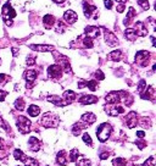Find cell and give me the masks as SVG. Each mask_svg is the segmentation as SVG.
Wrapping results in <instances>:
<instances>
[{"mask_svg": "<svg viewBox=\"0 0 156 166\" xmlns=\"http://www.w3.org/2000/svg\"><path fill=\"white\" fill-rule=\"evenodd\" d=\"M28 144H29V148H30V150H32V151H37V150H39V148H40V142H39V139H37L36 137L29 138Z\"/></svg>", "mask_w": 156, "mask_h": 166, "instance_id": "cell-21", "label": "cell"}, {"mask_svg": "<svg viewBox=\"0 0 156 166\" xmlns=\"http://www.w3.org/2000/svg\"><path fill=\"white\" fill-rule=\"evenodd\" d=\"M78 155H79L78 149H73V150L70 153V161H76V160L78 159Z\"/></svg>", "mask_w": 156, "mask_h": 166, "instance_id": "cell-35", "label": "cell"}, {"mask_svg": "<svg viewBox=\"0 0 156 166\" xmlns=\"http://www.w3.org/2000/svg\"><path fill=\"white\" fill-rule=\"evenodd\" d=\"M135 33H137V36H140V37H145L148 34V28L143 23V22H137L135 23Z\"/></svg>", "mask_w": 156, "mask_h": 166, "instance_id": "cell-13", "label": "cell"}, {"mask_svg": "<svg viewBox=\"0 0 156 166\" xmlns=\"http://www.w3.org/2000/svg\"><path fill=\"white\" fill-rule=\"evenodd\" d=\"M91 92H95L98 88V81H87V86Z\"/></svg>", "mask_w": 156, "mask_h": 166, "instance_id": "cell-33", "label": "cell"}, {"mask_svg": "<svg viewBox=\"0 0 156 166\" xmlns=\"http://www.w3.org/2000/svg\"><path fill=\"white\" fill-rule=\"evenodd\" d=\"M135 14H137V12H135V10H134V9H133V8L131 6V8H129V12L127 14V17H126V18H124V21H123V23H124V24H126V26H129V23H131V21H132L133 18H134V16H135Z\"/></svg>", "mask_w": 156, "mask_h": 166, "instance_id": "cell-27", "label": "cell"}, {"mask_svg": "<svg viewBox=\"0 0 156 166\" xmlns=\"http://www.w3.org/2000/svg\"><path fill=\"white\" fill-rule=\"evenodd\" d=\"M23 164L26 165V166H38L39 165V162H38V160H36V159H33V158H26V160L23 161Z\"/></svg>", "mask_w": 156, "mask_h": 166, "instance_id": "cell-31", "label": "cell"}, {"mask_svg": "<svg viewBox=\"0 0 156 166\" xmlns=\"http://www.w3.org/2000/svg\"><path fill=\"white\" fill-rule=\"evenodd\" d=\"M143 166H155V159H154V156H150L149 159H146V161L144 162Z\"/></svg>", "mask_w": 156, "mask_h": 166, "instance_id": "cell-40", "label": "cell"}, {"mask_svg": "<svg viewBox=\"0 0 156 166\" xmlns=\"http://www.w3.org/2000/svg\"><path fill=\"white\" fill-rule=\"evenodd\" d=\"M37 71L34 70H27L24 72V78L27 80V88H32L33 87V82L37 78Z\"/></svg>", "mask_w": 156, "mask_h": 166, "instance_id": "cell-8", "label": "cell"}, {"mask_svg": "<svg viewBox=\"0 0 156 166\" xmlns=\"http://www.w3.org/2000/svg\"><path fill=\"white\" fill-rule=\"evenodd\" d=\"M76 93L73 92V90H66L65 93H64V98H65V103L66 104H71V103H73L75 100H76Z\"/></svg>", "mask_w": 156, "mask_h": 166, "instance_id": "cell-20", "label": "cell"}, {"mask_svg": "<svg viewBox=\"0 0 156 166\" xmlns=\"http://www.w3.org/2000/svg\"><path fill=\"white\" fill-rule=\"evenodd\" d=\"M2 12H3V17H4V20H5V22L10 26L11 23H12V18L16 16V11L11 8V5H10V3H8V4H5L4 6H3V10H2Z\"/></svg>", "mask_w": 156, "mask_h": 166, "instance_id": "cell-4", "label": "cell"}, {"mask_svg": "<svg viewBox=\"0 0 156 166\" xmlns=\"http://www.w3.org/2000/svg\"><path fill=\"white\" fill-rule=\"evenodd\" d=\"M29 48L33 49V50H37V51H42V53H45V51H49V50H54L53 45H36V44H32V45H29Z\"/></svg>", "mask_w": 156, "mask_h": 166, "instance_id": "cell-22", "label": "cell"}, {"mask_svg": "<svg viewBox=\"0 0 156 166\" xmlns=\"http://www.w3.org/2000/svg\"><path fill=\"white\" fill-rule=\"evenodd\" d=\"M64 20H65L68 24H73V23L78 20V16H77V14H76L75 11L68 10V11H66V12L64 14Z\"/></svg>", "mask_w": 156, "mask_h": 166, "instance_id": "cell-12", "label": "cell"}, {"mask_svg": "<svg viewBox=\"0 0 156 166\" xmlns=\"http://www.w3.org/2000/svg\"><path fill=\"white\" fill-rule=\"evenodd\" d=\"M12 54H14V56H17L18 50H17V49H15V48H12Z\"/></svg>", "mask_w": 156, "mask_h": 166, "instance_id": "cell-52", "label": "cell"}, {"mask_svg": "<svg viewBox=\"0 0 156 166\" xmlns=\"http://www.w3.org/2000/svg\"><path fill=\"white\" fill-rule=\"evenodd\" d=\"M107 59L112 60V61H119L122 59V51L121 50H115V51H112L107 55Z\"/></svg>", "mask_w": 156, "mask_h": 166, "instance_id": "cell-26", "label": "cell"}, {"mask_svg": "<svg viewBox=\"0 0 156 166\" xmlns=\"http://www.w3.org/2000/svg\"><path fill=\"white\" fill-rule=\"evenodd\" d=\"M124 9H126V6H124L123 4H119V5L117 6V12H123Z\"/></svg>", "mask_w": 156, "mask_h": 166, "instance_id": "cell-47", "label": "cell"}, {"mask_svg": "<svg viewBox=\"0 0 156 166\" xmlns=\"http://www.w3.org/2000/svg\"><path fill=\"white\" fill-rule=\"evenodd\" d=\"M85 36L89 38H97L100 36V28L97 26H88L85 27Z\"/></svg>", "mask_w": 156, "mask_h": 166, "instance_id": "cell-9", "label": "cell"}, {"mask_svg": "<svg viewBox=\"0 0 156 166\" xmlns=\"http://www.w3.org/2000/svg\"><path fill=\"white\" fill-rule=\"evenodd\" d=\"M82 44H83V47H85V48H93V47H94L93 39L89 38V37H87V36L82 37Z\"/></svg>", "mask_w": 156, "mask_h": 166, "instance_id": "cell-28", "label": "cell"}, {"mask_svg": "<svg viewBox=\"0 0 156 166\" xmlns=\"http://www.w3.org/2000/svg\"><path fill=\"white\" fill-rule=\"evenodd\" d=\"M142 95V99H146V100H151V99H154V96H155V89H154V87L152 86H149L148 87V89H145V92L144 93H140Z\"/></svg>", "mask_w": 156, "mask_h": 166, "instance_id": "cell-18", "label": "cell"}, {"mask_svg": "<svg viewBox=\"0 0 156 166\" xmlns=\"http://www.w3.org/2000/svg\"><path fill=\"white\" fill-rule=\"evenodd\" d=\"M126 123H127V126H128V128H134L135 126H137V123H138V120H137V112H134V111H131L127 116H126Z\"/></svg>", "mask_w": 156, "mask_h": 166, "instance_id": "cell-11", "label": "cell"}, {"mask_svg": "<svg viewBox=\"0 0 156 166\" xmlns=\"http://www.w3.org/2000/svg\"><path fill=\"white\" fill-rule=\"evenodd\" d=\"M85 125H81V123H76L73 127H72V133L75 136H79L81 135V132H82V128L84 127Z\"/></svg>", "mask_w": 156, "mask_h": 166, "instance_id": "cell-32", "label": "cell"}, {"mask_svg": "<svg viewBox=\"0 0 156 166\" xmlns=\"http://www.w3.org/2000/svg\"><path fill=\"white\" fill-rule=\"evenodd\" d=\"M150 60V53L146 50H140L135 55V62H138L140 66H148Z\"/></svg>", "mask_w": 156, "mask_h": 166, "instance_id": "cell-5", "label": "cell"}, {"mask_svg": "<svg viewBox=\"0 0 156 166\" xmlns=\"http://www.w3.org/2000/svg\"><path fill=\"white\" fill-rule=\"evenodd\" d=\"M137 137L144 138V137H145V132H144V131H138V132H137Z\"/></svg>", "mask_w": 156, "mask_h": 166, "instance_id": "cell-49", "label": "cell"}, {"mask_svg": "<svg viewBox=\"0 0 156 166\" xmlns=\"http://www.w3.org/2000/svg\"><path fill=\"white\" fill-rule=\"evenodd\" d=\"M81 120H82V122L87 126V125L94 123L95 120H97V116H95L94 114H91V112H87V114H84V115L81 117Z\"/></svg>", "mask_w": 156, "mask_h": 166, "instance_id": "cell-16", "label": "cell"}, {"mask_svg": "<svg viewBox=\"0 0 156 166\" xmlns=\"http://www.w3.org/2000/svg\"><path fill=\"white\" fill-rule=\"evenodd\" d=\"M16 125H17L18 131L21 132L22 135H26V133H28V132L30 131V121L27 117H24V116H20L17 119V121H16Z\"/></svg>", "mask_w": 156, "mask_h": 166, "instance_id": "cell-3", "label": "cell"}, {"mask_svg": "<svg viewBox=\"0 0 156 166\" xmlns=\"http://www.w3.org/2000/svg\"><path fill=\"white\" fill-rule=\"evenodd\" d=\"M124 37H126L128 41H131V42H134L138 36H137V33H135V31L133 28H127L126 31H124Z\"/></svg>", "mask_w": 156, "mask_h": 166, "instance_id": "cell-23", "label": "cell"}, {"mask_svg": "<svg viewBox=\"0 0 156 166\" xmlns=\"http://www.w3.org/2000/svg\"><path fill=\"white\" fill-rule=\"evenodd\" d=\"M138 5L142 6L143 10H148L149 9V2H148V0H138Z\"/></svg>", "mask_w": 156, "mask_h": 166, "instance_id": "cell-38", "label": "cell"}, {"mask_svg": "<svg viewBox=\"0 0 156 166\" xmlns=\"http://www.w3.org/2000/svg\"><path fill=\"white\" fill-rule=\"evenodd\" d=\"M43 22H44V26L46 28H51L54 26V23H55V17L51 16V15H46V16H44Z\"/></svg>", "mask_w": 156, "mask_h": 166, "instance_id": "cell-25", "label": "cell"}, {"mask_svg": "<svg viewBox=\"0 0 156 166\" xmlns=\"http://www.w3.org/2000/svg\"><path fill=\"white\" fill-rule=\"evenodd\" d=\"M6 95H8L6 92H4V90L0 89V102H4V99L6 98Z\"/></svg>", "mask_w": 156, "mask_h": 166, "instance_id": "cell-45", "label": "cell"}, {"mask_svg": "<svg viewBox=\"0 0 156 166\" xmlns=\"http://www.w3.org/2000/svg\"><path fill=\"white\" fill-rule=\"evenodd\" d=\"M111 132H112V127H111L110 123H106V122H105V123H101V125L99 126L98 131H97V137H98V139H99L101 143H104V142H106V141L109 139Z\"/></svg>", "mask_w": 156, "mask_h": 166, "instance_id": "cell-1", "label": "cell"}, {"mask_svg": "<svg viewBox=\"0 0 156 166\" xmlns=\"http://www.w3.org/2000/svg\"><path fill=\"white\" fill-rule=\"evenodd\" d=\"M145 87H146V82H145L144 80H142V81L139 82V86H138V92H139V93H143V90H144Z\"/></svg>", "mask_w": 156, "mask_h": 166, "instance_id": "cell-41", "label": "cell"}, {"mask_svg": "<svg viewBox=\"0 0 156 166\" xmlns=\"http://www.w3.org/2000/svg\"><path fill=\"white\" fill-rule=\"evenodd\" d=\"M105 100L107 104H117L121 102V95L118 92H111L105 96Z\"/></svg>", "mask_w": 156, "mask_h": 166, "instance_id": "cell-10", "label": "cell"}, {"mask_svg": "<svg viewBox=\"0 0 156 166\" xmlns=\"http://www.w3.org/2000/svg\"><path fill=\"white\" fill-rule=\"evenodd\" d=\"M65 29H66V24H65L64 22L59 21V22H57V27H56V31H57L59 33H64V32H65Z\"/></svg>", "mask_w": 156, "mask_h": 166, "instance_id": "cell-36", "label": "cell"}, {"mask_svg": "<svg viewBox=\"0 0 156 166\" xmlns=\"http://www.w3.org/2000/svg\"><path fill=\"white\" fill-rule=\"evenodd\" d=\"M27 112H28L29 116L37 117V116L40 114V109H39V106H37V105H29V108L27 109Z\"/></svg>", "mask_w": 156, "mask_h": 166, "instance_id": "cell-24", "label": "cell"}, {"mask_svg": "<svg viewBox=\"0 0 156 166\" xmlns=\"http://www.w3.org/2000/svg\"><path fill=\"white\" fill-rule=\"evenodd\" d=\"M48 100H49L50 103L57 105V106H65V105H67V104H66L64 100H62L60 96H57V95H49V96H48Z\"/></svg>", "mask_w": 156, "mask_h": 166, "instance_id": "cell-19", "label": "cell"}, {"mask_svg": "<svg viewBox=\"0 0 156 166\" xmlns=\"http://www.w3.org/2000/svg\"><path fill=\"white\" fill-rule=\"evenodd\" d=\"M95 77L99 80V81H103L104 78H105V76H104V73L100 71V70H98L97 72H95Z\"/></svg>", "mask_w": 156, "mask_h": 166, "instance_id": "cell-43", "label": "cell"}, {"mask_svg": "<svg viewBox=\"0 0 156 166\" xmlns=\"http://www.w3.org/2000/svg\"><path fill=\"white\" fill-rule=\"evenodd\" d=\"M5 80H8V76L0 75V83H5Z\"/></svg>", "mask_w": 156, "mask_h": 166, "instance_id": "cell-50", "label": "cell"}, {"mask_svg": "<svg viewBox=\"0 0 156 166\" xmlns=\"http://www.w3.org/2000/svg\"><path fill=\"white\" fill-rule=\"evenodd\" d=\"M54 2H55V3H57V4H62L64 2H66V0H54Z\"/></svg>", "mask_w": 156, "mask_h": 166, "instance_id": "cell-53", "label": "cell"}, {"mask_svg": "<svg viewBox=\"0 0 156 166\" xmlns=\"http://www.w3.org/2000/svg\"><path fill=\"white\" fill-rule=\"evenodd\" d=\"M106 158H109V153H103V154H100V159H101V160H105Z\"/></svg>", "mask_w": 156, "mask_h": 166, "instance_id": "cell-51", "label": "cell"}, {"mask_svg": "<svg viewBox=\"0 0 156 166\" xmlns=\"http://www.w3.org/2000/svg\"><path fill=\"white\" fill-rule=\"evenodd\" d=\"M135 143H137V145L139 147V149H143V148L146 145V143H145V142H139V141H137Z\"/></svg>", "mask_w": 156, "mask_h": 166, "instance_id": "cell-48", "label": "cell"}, {"mask_svg": "<svg viewBox=\"0 0 156 166\" xmlns=\"http://www.w3.org/2000/svg\"><path fill=\"white\" fill-rule=\"evenodd\" d=\"M56 159H57V164L60 165H66L68 162V159H67V151L66 150H60L56 155Z\"/></svg>", "mask_w": 156, "mask_h": 166, "instance_id": "cell-17", "label": "cell"}, {"mask_svg": "<svg viewBox=\"0 0 156 166\" xmlns=\"http://www.w3.org/2000/svg\"><path fill=\"white\" fill-rule=\"evenodd\" d=\"M15 108L17 109V110H20V111H22L23 109H24V100L23 99H17V100L15 102Z\"/></svg>", "mask_w": 156, "mask_h": 166, "instance_id": "cell-34", "label": "cell"}, {"mask_svg": "<svg viewBox=\"0 0 156 166\" xmlns=\"http://www.w3.org/2000/svg\"><path fill=\"white\" fill-rule=\"evenodd\" d=\"M42 125L45 128H55L59 126V117L53 112H46L42 119Z\"/></svg>", "mask_w": 156, "mask_h": 166, "instance_id": "cell-2", "label": "cell"}, {"mask_svg": "<svg viewBox=\"0 0 156 166\" xmlns=\"http://www.w3.org/2000/svg\"><path fill=\"white\" fill-rule=\"evenodd\" d=\"M0 62H2V61H0Z\"/></svg>", "mask_w": 156, "mask_h": 166, "instance_id": "cell-57", "label": "cell"}, {"mask_svg": "<svg viewBox=\"0 0 156 166\" xmlns=\"http://www.w3.org/2000/svg\"><path fill=\"white\" fill-rule=\"evenodd\" d=\"M48 75L51 78H60L62 75V67L60 65H51L48 67Z\"/></svg>", "mask_w": 156, "mask_h": 166, "instance_id": "cell-7", "label": "cell"}, {"mask_svg": "<svg viewBox=\"0 0 156 166\" xmlns=\"http://www.w3.org/2000/svg\"><path fill=\"white\" fill-rule=\"evenodd\" d=\"M91 162L89 159L85 158H79L78 160H76V166H90Z\"/></svg>", "mask_w": 156, "mask_h": 166, "instance_id": "cell-30", "label": "cell"}, {"mask_svg": "<svg viewBox=\"0 0 156 166\" xmlns=\"http://www.w3.org/2000/svg\"><path fill=\"white\" fill-rule=\"evenodd\" d=\"M3 147V141H2V138H0V148Z\"/></svg>", "mask_w": 156, "mask_h": 166, "instance_id": "cell-56", "label": "cell"}, {"mask_svg": "<svg viewBox=\"0 0 156 166\" xmlns=\"http://www.w3.org/2000/svg\"><path fill=\"white\" fill-rule=\"evenodd\" d=\"M83 10H84L85 17H88V18L91 16V12H94V15H98V9L93 5H89L88 3H83Z\"/></svg>", "mask_w": 156, "mask_h": 166, "instance_id": "cell-15", "label": "cell"}, {"mask_svg": "<svg viewBox=\"0 0 156 166\" xmlns=\"http://www.w3.org/2000/svg\"><path fill=\"white\" fill-rule=\"evenodd\" d=\"M83 142L85 143V144H88L89 147H91V144H93V141H91V137L88 135V133H84L83 135Z\"/></svg>", "mask_w": 156, "mask_h": 166, "instance_id": "cell-37", "label": "cell"}, {"mask_svg": "<svg viewBox=\"0 0 156 166\" xmlns=\"http://www.w3.org/2000/svg\"><path fill=\"white\" fill-rule=\"evenodd\" d=\"M151 42H152V47H155V45H156V43H155V37H151Z\"/></svg>", "mask_w": 156, "mask_h": 166, "instance_id": "cell-54", "label": "cell"}, {"mask_svg": "<svg viewBox=\"0 0 156 166\" xmlns=\"http://www.w3.org/2000/svg\"><path fill=\"white\" fill-rule=\"evenodd\" d=\"M14 156H15L16 160H21L22 162H23V161L26 160V158H27V155H24L21 149H16V150L14 151Z\"/></svg>", "mask_w": 156, "mask_h": 166, "instance_id": "cell-29", "label": "cell"}, {"mask_svg": "<svg viewBox=\"0 0 156 166\" xmlns=\"http://www.w3.org/2000/svg\"><path fill=\"white\" fill-rule=\"evenodd\" d=\"M98 102V98L94 96V95H82L79 98V103L83 104V105H87V104H94Z\"/></svg>", "mask_w": 156, "mask_h": 166, "instance_id": "cell-14", "label": "cell"}, {"mask_svg": "<svg viewBox=\"0 0 156 166\" xmlns=\"http://www.w3.org/2000/svg\"><path fill=\"white\" fill-rule=\"evenodd\" d=\"M36 63V57L34 56H28L27 57V65L28 66H33Z\"/></svg>", "mask_w": 156, "mask_h": 166, "instance_id": "cell-42", "label": "cell"}, {"mask_svg": "<svg viewBox=\"0 0 156 166\" xmlns=\"http://www.w3.org/2000/svg\"><path fill=\"white\" fill-rule=\"evenodd\" d=\"M0 127H2V128H4L5 131H9V127H8V125L4 122V120H3L2 117H0Z\"/></svg>", "mask_w": 156, "mask_h": 166, "instance_id": "cell-44", "label": "cell"}, {"mask_svg": "<svg viewBox=\"0 0 156 166\" xmlns=\"http://www.w3.org/2000/svg\"><path fill=\"white\" fill-rule=\"evenodd\" d=\"M126 160L124 159H122V158H118V159H115L113 160V165H116V166H124L126 165Z\"/></svg>", "mask_w": 156, "mask_h": 166, "instance_id": "cell-39", "label": "cell"}, {"mask_svg": "<svg viewBox=\"0 0 156 166\" xmlns=\"http://www.w3.org/2000/svg\"><path fill=\"white\" fill-rule=\"evenodd\" d=\"M103 29H104V33H105V42H106V44H107L109 47H116V45L118 44L117 37L113 34L112 32L107 31L106 28H103Z\"/></svg>", "mask_w": 156, "mask_h": 166, "instance_id": "cell-6", "label": "cell"}, {"mask_svg": "<svg viewBox=\"0 0 156 166\" xmlns=\"http://www.w3.org/2000/svg\"><path fill=\"white\" fill-rule=\"evenodd\" d=\"M116 2H118V3H121V4H124L127 2V0H116Z\"/></svg>", "mask_w": 156, "mask_h": 166, "instance_id": "cell-55", "label": "cell"}, {"mask_svg": "<svg viewBox=\"0 0 156 166\" xmlns=\"http://www.w3.org/2000/svg\"><path fill=\"white\" fill-rule=\"evenodd\" d=\"M104 4H105L106 9H111L112 8V2H111V0H104Z\"/></svg>", "mask_w": 156, "mask_h": 166, "instance_id": "cell-46", "label": "cell"}]
</instances>
